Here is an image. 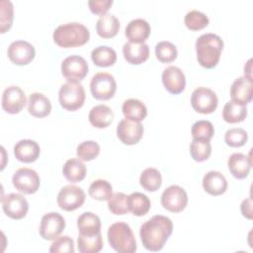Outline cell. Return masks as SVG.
<instances>
[{"mask_svg": "<svg viewBox=\"0 0 253 253\" xmlns=\"http://www.w3.org/2000/svg\"><path fill=\"white\" fill-rule=\"evenodd\" d=\"M173 231L172 220L162 214H155L139 229V236L145 249L156 252L161 250Z\"/></svg>", "mask_w": 253, "mask_h": 253, "instance_id": "cell-1", "label": "cell"}, {"mask_svg": "<svg viewBox=\"0 0 253 253\" xmlns=\"http://www.w3.org/2000/svg\"><path fill=\"white\" fill-rule=\"evenodd\" d=\"M222 49L223 41L215 34H203L196 41L197 59L205 68H213L216 66Z\"/></svg>", "mask_w": 253, "mask_h": 253, "instance_id": "cell-2", "label": "cell"}, {"mask_svg": "<svg viewBox=\"0 0 253 253\" xmlns=\"http://www.w3.org/2000/svg\"><path fill=\"white\" fill-rule=\"evenodd\" d=\"M55 43L61 47H75L85 44L90 38V32L83 24L71 22L59 25L52 35Z\"/></svg>", "mask_w": 253, "mask_h": 253, "instance_id": "cell-3", "label": "cell"}, {"mask_svg": "<svg viewBox=\"0 0 253 253\" xmlns=\"http://www.w3.org/2000/svg\"><path fill=\"white\" fill-rule=\"evenodd\" d=\"M108 241L111 247L119 253H133L136 251L133 232L126 222H115L109 227Z\"/></svg>", "mask_w": 253, "mask_h": 253, "instance_id": "cell-4", "label": "cell"}, {"mask_svg": "<svg viewBox=\"0 0 253 253\" xmlns=\"http://www.w3.org/2000/svg\"><path fill=\"white\" fill-rule=\"evenodd\" d=\"M85 90L78 81H67L62 84L58 92L60 106L67 111H76L85 102Z\"/></svg>", "mask_w": 253, "mask_h": 253, "instance_id": "cell-5", "label": "cell"}, {"mask_svg": "<svg viewBox=\"0 0 253 253\" xmlns=\"http://www.w3.org/2000/svg\"><path fill=\"white\" fill-rule=\"evenodd\" d=\"M90 90L94 98L98 100H109L116 93L117 83L111 73L98 72L91 78Z\"/></svg>", "mask_w": 253, "mask_h": 253, "instance_id": "cell-6", "label": "cell"}, {"mask_svg": "<svg viewBox=\"0 0 253 253\" xmlns=\"http://www.w3.org/2000/svg\"><path fill=\"white\" fill-rule=\"evenodd\" d=\"M12 183L19 192L30 195L38 191L41 180L39 174L34 169L22 167L13 174Z\"/></svg>", "mask_w": 253, "mask_h": 253, "instance_id": "cell-7", "label": "cell"}, {"mask_svg": "<svg viewBox=\"0 0 253 253\" xmlns=\"http://www.w3.org/2000/svg\"><path fill=\"white\" fill-rule=\"evenodd\" d=\"M218 99L216 94L210 88L198 87L191 96V104L195 111L201 114H211L215 111Z\"/></svg>", "mask_w": 253, "mask_h": 253, "instance_id": "cell-8", "label": "cell"}, {"mask_svg": "<svg viewBox=\"0 0 253 253\" xmlns=\"http://www.w3.org/2000/svg\"><path fill=\"white\" fill-rule=\"evenodd\" d=\"M187 204L188 195L186 191L178 185H171L167 187L161 195V205L169 211H182L186 208Z\"/></svg>", "mask_w": 253, "mask_h": 253, "instance_id": "cell-9", "label": "cell"}, {"mask_svg": "<svg viewBox=\"0 0 253 253\" xmlns=\"http://www.w3.org/2000/svg\"><path fill=\"white\" fill-rule=\"evenodd\" d=\"M65 228V219L56 212L50 211L42 215L40 224V235L45 240H54Z\"/></svg>", "mask_w": 253, "mask_h": 253, "instance_id": "cell-10", "label": "cell"}, {"mask_svg": "<svg viewBox=\"0 0 253 253\" xmlns=\"http://www.w3.org/2000/svg\"><path fill=\"white\" fill-rule=\"evenodd\" d=\"M85 201V192L75 185H66L57 195V204L60 209L70 211L80 208Z\"/></svg>", "mask_w": 253, "mask_h": 253, "instance_id": "cell-11", "label": "cell"}, {"mask_svg": "<svg viewBox=\"0 0 253 253\" xmlns=\"http://www.w3.org/2000/svg\"><path fill=\"white\" fill-rule=\"evenodd\" d=\"M61 73L67 81H80L88 73V63L80 55H69L61 63Z\"/></svg>", "mask_w": 253, "mask_h": 253, "instance_id": "cell-12", "label": "cell"}, {"mask_svg": "<svg viewBox=\"0 0 253 253\" xmlns=\"http://www.w3.org/2000/svg\"><path fill=\"white\" fill-rule=\"evenodd\" d=\"M1 204L6 215L13 219H21L29 211L27 199L18 193H11L1 198Z\"/></svg>", "mask_w": 253, "mask_h": 253, "instance_id": "cell-13", "label": "cell"}, {"mask_svg": "<svg viewBox=\"0 0 253 253\" xmlns=\"http://www.w3.org/2000/svg\"><path fill=\"white\" fill-rule=\"evenodd\" d=\"M2 108L9 114H18L27 103L24 91L17 85L7 87L2 94Z\"/></svg>", "mask_w": 253, "mask_h": 253, "instance_id": "cell-14", "label": "cell"}, {"mask_svg": "<svg viewBox=\"0 0 253 253\" xmlns=\"http://www.w3.org/2000/svg\"><path fill=\"white\" fill-rule=\"evenodd\" d=\"M117 135L123 143L132 145L141 139L143 135V126L140 122L123 119L118 124Z\"/></svg>", "mask_w": 253, "mask_h": 253, "instance_id": "cell-15", "label": "cell"}, {"mask_svg": "<svg viewBox=\"0 0 253 253\" xmlns=\"http://www.w3.org/2000/svg\"><path fill=\"white\" fill-rule=\"evenodd\" d=\"M7 54L13 63L17 65H26L34 59L36 51L32 43L20 40L10 43Z\"/></svg>", "mask_w": 253, "mask_h": 253, "instance_id": "cell-16", "label": "cell"}, {"mask_svg": "<svg viewBox=\"0 0 253 253\" xmlns=\"http://www.w3.org/2000/svg\"><path fill=\"white\" fill-rule=\"evenodd\" d=\"M162 82L165 89L171 94H180L186 86V77L184 72L177 66L170 65L162 72Z\"/></svg>", "mask_w": 253, "mask_h": 253, "instance_id": "cell-17", "label": "cell"}, {"mask_svg": "<svg viewBox=\"0 0 253 253\" xmlns=\"http://www.w3.org/2000/svg\"><path fill=\"white\" fill-rule=\"evenodd\" d=\"M252 78L241 76L233 81L230 87L231 100L241 105H246L252 100Z\"/></svg>", "mask_w": 253, "mask_h": 253, "instance_id": "cell-18", "label": "cell"}, {"mask_svg": "<svg viewBox=\"0 0 253 253\" xmlns=\"http://www.w3.org/2000/svg\"><path fill=\"white\" fill-rule=\"evenodd\" d=\"M150 25L147 21L141 18H136L131 20L126 27V37L128 39V42L134 43H141L149 37L150 35Z\"/></svg>", "mask_w": 253, "mask_h": 253, "instance_id": "cell-19", "label": "cell"}, {"mask_svg": "<svg viewBox=\"0 0 253 253\" xmlns=\"http://www.w3.org/2000/svg\"><path fill=\"white\" fill-rule=\"evenodd\" d=\"M40 152V145L32 139H21L14 145V155L21 162L31 163L36 161Z\"/></svg>", "mask_w": 253, "mask_h": 253, "instance_id": "cell-20", "label": "cell"}, {"mask_svg": "<svg viewBox=\"0 0 253 253\" xmlns=\"http://www.w3.org/2000/svg\"><path fill=\"white\" fill-rule=\"evenodd\" d=\"M227 166L233 177L237 179H244L248 176L251 170L252 160L250 155L236 152L229 156L227 160Z\"/></svg>", "mask_w": 253, "mask_h": 253, "instance_id": "cell-21", "label": "cell"}, {"mask_svg": "<svg viewBox=\"0 0 253 253\" xmlns=\"http://www.w3.org/2000/svg\"><path fill=\"white\" fill-rule=\"evenodd\" d=\"M125 59L130 64H140L149 56V47L145 42L134 43L127 42L123 46Z\"/></svg>", "mask_w": 253, "mask_h": 253, "instance_id": "cell-22", "label": "cell"}, {"mask_svg": "<svg viewBox=\"0 0 253 253\" xmlns=\"http://www.w3.org/2000/svg\"><path fill=\"white\" fill-rule=\"evenodd\" d=\"M203 187L209 194L218 196L226 191L227 181L220 172L211 170L205 174L203 178Z\"/></svg>", "mask_w": 253, "mask_h": 253, "instance_id": "cell-23", "label": "cell"}, {"mask_svg": "<svg viewBox=\"0 0 253 253\" xmlns=\"http://www.w3.org/2000/svg\"><path fill=\"white\" fill-rule=\"evenodd\" d=\"M29 113L37 118H43L49 115L51 111V103L49 99L42 93H32L28 100Z\"/></svg>", "mask_w": 253, "mask_h": 253, "instance_id": "cell-24", "label": "cell"}, {"mask_svg": "<svg viewBox=\"0 0 253 253\" xmlns=\"http://www.w3.org/2000/svg\"><path fill=\"white\" fill-rule=\"evenodd\" d=\"M90 124L98 128H104L110 126L114 120V113L107 105H97L93 107L88 115Z\"/></svg>", "mask_w": 253, "mask_h": 253, "instance_id": "cell-25", "label": "cell"}, {"mask_svg": "<svg viewBox=\"0 0 253 253\" xmlns=\"http://www.w3.org/2000/svg\"><path fill=\"white\" fill-rule=\"evenodd\" d=\"M96 30L101 38H113L118 34L120 30V21L115 15L111 13H106L100 16L97 20Z\"/></svg>", "mask_w": 253, "mask_h": 253, "instance_id": "cell-26", "label": "cell"}, {"mask_svg": "<svg viewBox=\"0 0 253 253\" xmlns=\"http://www.w3.org/2000/svg\"><path fill=\"white\" fill-rule=\"evenodd\" d=\"M77 226L82 235H95L101 232L100 217L91 211H85L78 216Z\"/></svg>", "mask_w": 253, "mask_h": 253, "instance_id": "cell-27", "label": "cell"}, {"mask_svg": "<svg viewBox=\"0 0 253 253\" xmlns=\"http://www.w3.org/2000/svg\"><path fill=\"white\" fill-rule=\"evenodd\" d=\"M122 111L126 119L134 122L142 121L147 115L146 106L138 99H127L123 103Z\"/></svg>", "mask_w": 253, "mask_h": 253, "instance_id": "cell-28", "label": "cell"}, {"mask_svg": "<svg viewBox=\"0 0 253 253\" xmlns=\"http://www.w3.org/2000/svg\"><path fill=\"white\" fill-rule=\"evenodd\" d=\"M62 173L68 181L72 183L80 182L86 176V166L81 159L70 158L64 163Z\"/></svg>", "mask_w": 253, "mask_h": 253, "instance_id": "cell-29", "label": "cell"}, {"mask_svg": "<svg viewBox=\"0 0 253 253\" xmlns=\"http://www.w3.org/2000/svg\"><path fill=\"white\" fill-rule=\"evenodd\" d=\"M247 116L246 105H241L232 100L225 103L222 110V118L226 123L236 124L245 120Z\"/></svg>", "mask_w": 253, "mask_h": 253, "instance_id": "cell-30", "label": "cell"}, {"mask_svg": "<svg viewBox=\"0 0 253 253\" xmlns=\"http://www.w3.org/2000/svg\"><path fill=\"white\" fill-rule=\"evenodd\" d=\"M92 61L100 67L113 65L117 60V52L108 45H99L91 51Z\"/></svg>", "mask_w": 253, "mask_h": 253, "instance_id": "cell-31", "label": "cell"}, {"mask_svg": "<svg viewBox=\"0 0 253 253\" xmlns=\"http://www.w3.org/2000/svg\"><path fill=\"white\" fill-rule=\"evenodd\" d=\"M127 205L129 211L136 216L144 215L148 212L151 203L148 197L142 193L134 192L127 196Z\"/></svg>", "mask_w": 253, "mask_h": 253, "instance_id": "cell-32", "label": "cell"}, {"mask_svg": "<svg viewBox=\"0 0 253 253\" xmlns=\"http://www.w3.org/2000/svg\"><path fill=\"white\" fill-rule=\"evenodd\" d=\"M77 246L81 253H97L101 251L103 248V237L101 232L95 235H82L79 233Z\"/></svg>", "mask_w": 253, "mask_h": 253, "instance_id": "cell-33", "label": "cell"}, {"mask_svg": "<svg viewBox=\"0 0 253 253\" xmlns=\"http://www.w3.org/2000/svg\"><path fill=\"white\" fill-rule=\"evenodd\" d=\"M139 183L146 191L154 192L160 188L162 184V177L156 168L148 167L141 172Z\"/></svg>", "mask_w": 253, "mask_h": 253, "instance_id": "cell-34", "label": "cell"}, {"mask_svg": "<svg viewBox=\"0 0 253 253\" xmlns=\"http://www.w3.org/2000/svg\"><path fill=\"white\" fill-rule=\"evenodd\" d=\"M190 153L195 161L202 162L207 160L211 153V145L210 140L193 138L190 144Z\"/></svg>", "mask_w": 253, "mask_h": 253, "instance_id": "cell-35", "label": "cell"}, {"mask_svg": "<svg viewBox=\"0 0 253 253\" xmlns=\"http://www.w3.org/2000/svg\"><path fill=\"white\" fill-rule=\"evenodd\" d=\"M88 192L89 195L95 200L108 201L113 195V187L107 180L97 179L91 183Z\"/></svg>", "mask_w": 253, "mask_h": 253, "instance_id": "cell-36", "label": "cell"}, {"mask_svg": "<svg viewBox=\"0 0 253 253\" xmlns=\"http://www.w3.org/2000/svg\"><path fill=\"white\" fill-rule=\"evenodd\" d=\"M155 55L159 61L168 63L176 59L178 50L174 43L168 41H162L155 45Z\"/></svg>", "mask_w": 253, "mask_h": 253, "instance_id": "cell-37", "label": "cell"}, {"mask_svg": "<svg viewBox=\"0 0 253 253\" xmlns=\"http://www.w3.org/2000/svg\"><path fill=\"white\" fill-rule=\"evenodd\" d=\"M185 25L192 31H199L204 29L209 24L208 16L199 10H190L184 18Z\"/></svg>", "mask_w": 253, "mask_h": 253, "instance_id": "cell-38", "label": "cell"}, {"mask_svg": "<svg viewBox=\"0 0 253 253\" xmlns=\"http://www.w3.org/2000/svg\"><path fill=\"white\" fill-rule=\"evenodd\" d=\"M108 208L114 214H125L129 211L127 196L122 192H117L108 200Z\"/></svg>", "mask_w": 253, "mask_h": 253, "instance_id": "cell-39", "label": "cell"}, {"mask_svg": "<svg viewBox=\"0 0 253 253\" xmlns=\"http://www.w3.org/2000/svg\"><path fill=\"white\" fill-rule=\"evenodd\" d=\"M76 153L79 159L83 161H90L99 155L100 145L94 140H85L77 146Z\"/></svg>", "mask_w": 253, "mask_h": 253, "instance_id": "cell-40", "label": "cell"}, {"mask_svg": "<svg viewBox=\"0 0 253 253\" xmlns=\"http://www.w3.org/2000/svg\"><path fill=\"white\" fill-rule=\"evenodd\" d=\"M193 138H203L211 140L214 134V128L210 121L200 120L194 123L191 128Z\"/></svg>", "mask_w": 253, "mask_h": 253, "instance_id": "cell-41", "label": "cell"}, {"mask_svg": "<svg viewBox=\"0 0 253 253\" xmlns=\"http://www.w3.org/2000/svg\"><path fill=\"white\" fill-rule=\"evenodd\" d=\"M13 4L9 0H1L0 2V31L5 33L9 30L13 23L14 18Z\"/></svg>", "mask_w": 253, "mask_h": 253, "instance_id": "cell-42", "label": "cell"}, {"mask_svg": "<svg viewBox=\"0 0 253 253\" xmlns=\"http://www.w3.org/2000/svg\"><path fill=\"white\" fill-rule=\"evenodd\" d=\"M248 134L245 129L241 127H232L226 130L224 134V140L227 145L231 147H240L246 143Z\"/></svg>", "mask_w": 253, "mask_h": 253, "instance_id": "cell-43", "label": "cell"}, {"mask_svg": "<svg viewBox=\"0 0 253 253\" xmlns=\"http://www.w3.org/2000/svg\"><path fill=\"white\" fill-rule=\"evenodd\" d=\"M74 242L71 237L67 235L58 236L53 240L50 245L49 252L50 253H57V252H68L74 253Z\"/></svg>", "mask_w": 253, "mask_h": 253, "instance_id": "cell-44", "label": "cell"}, {"mask_svg": "<svg viewBox=\"0 0 253 253\" xmlns=\"http://www.w3.org/2000/svg\"><path fill=\"white\" fill-rule=\"evenodd\" d=\"M113 0H89L88 6L90 10L97 15H104L111 8Z\"/></svg>", "mask_w": 253, "mask_h": 253, "instance_id": "cell-45", "label": "cell"}, {"mask_svg": "<svg viewBox=\"0 0 253 253\" xmlns=\"http://www.w3.org/2000/svg\"><path fill=\"white\" fill-rule=\"evenodd\" d=\"M240 210H241L242 214L245 217H247L249 219H252V200H251L250 197H248L247 199L242 201L241 206H240Z\"/></svg>", "mask_w": 253, "mask_h": 253, "instance_id": "cell-46", "label": "cell"}, {"mask_svg": "<svg viewBox=\"0 0 253 253\" xmlns=\"http://www.w3.org/2000/svg\"><path fill=\"white\" fill-rule=\"evenodd\" d=\"M244 74L246 77L252 78V76H251V59H249L246 63V65L244 66Z\"/></svg>", "mask_w": 253, "mask_h": 253, "instance_id": "cell-47", "label": "cell"}]
</instances>
